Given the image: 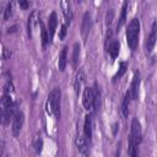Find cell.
I'll return each mask as SVG.
<instances>
[{
    "mask_svg": "<svg viewBox=\"0 0 157 157\" xmlns=\"http://www.w3.org/2000/svg\"><path fill=\"white\" fill-rule=\"evenodd\" d=\"M142 141V130H141V124L137 118H132L131 120V128H130V136H129V148L128 153L132 157L137 155V146Z\"/></svg>",
    "mask_w": 157,
    "mask_h": 157,
    "instance_id": "6da1fadb",
    "label": "cell"
},
{
    "mask_svg": "<svg viewBox=\"0 0 157 157\" xmlns=\"http://www.w3.org/2000/svg\"><path fill=\"white\" fill-rule=\"evenodd\" d=\"M60 98H61V91L59 87H54L49 94L45 103V110L49 115L54 117L55 119L60 118Z\"/></svg>",
    "mask_w": 157,
    "mask_h": 157,
    "instance_id": "7a4b0ae2",
    "label": "cell"
},
{
    "mask_svg": "<svg viewBox=\"0 0 157 157\" xmlns=\"http://www.w3.org/2000/svg\"><path fill=\"white\" fill-rule=\"evenodd\" d=\"M139 37H140V20L137 17H134L126 27V42L131 52H134L137 48Z\"/></svg>",
    "mask_w": 157,
    "mask_h": 157,
    "instance_id": "3957f363",
    "label": "cell"
},
{
    "mask_svg": "<svg viewBox=\"0 0 157 157\" xmlns=\"http://www.w3.org/2000/svg\"><path fill=\"white\" fill-rule=\"evenodd\" d=\"M98 97V92L93 87H85L82 93V105L86 110H92L96 105V101Z\"/></svg>",
    "mask_w": 157,
    "mask_h": 157,
    "instance_id": "277c9868",
    "label": "cell"
},
{
    "mask_svg": "<svg viewBox=\"0 0 157 157\" xmlns=\"http://www.w3.org/2000/svg\"><path fill=\"white\" fill-rule=\"evenodd\" d=\"M23 123H25V115L21 110H17L13 113L12 115V134L13 136H18L20 135V131L23 126Z\"/></svg>",
    "mask_w": 157,
    "mask_h": 157,
    "instance_id": "5b68a950",
    "label": "cell"
},
{
    "mask_svg": "<svg viewBox=\"0 0 157 157\" xmlns=\"http://www.w3.org/2000/svg\"><path fill=\"white\" fill-rule=\"evenodd\" d=\"M90 29H91V15L90 12H85L82 16V23H81V36L85 43L87 40Z\"/></svg>",
    "mask_w": 157,
    "mask_h": 157,
    "instance_id": "8992f818",
    "label": "cell"
},
{
    "mask_svg": "<svg viewBox=\"0 0 157 157\" xmlns=\"http://www.w3.org/2000/svg\"><path fill=\"white\" fill-rule=\"evenodd\" d=\"M139 86H140V74H139V71H136L134 74V77H132L131 85H130V90H129L130 98L134 101H136L139 98Z\"/></svg>",
    "mask_w": 157,
    "mask_h": 157,
    "instance_id": "52a82bcc",
    "label": "cell"
},
{
    "mask_svg": "<svg viewBox=\"0 0 157 157\" xmlns=\"http://www.w3.org/2000/svg\"><path fill=\"white\" fill-rule=\"evenodd\" d=\"M56 26H58V15L55 11H53L50 15H49V18H48V37H49V42H52L54 34H55V29H56Z\"/></svg>",
    "mask_w": 157,
    "mask_h": 157,
    "instance_id": "ba28073f",
    "label": "cell"
},
{
    "mask_svg": "<svg viewBox=\"0 0 157 157\" xmlns=\"http://www.w3.org/2000/svg\"><path fill=\"white\" fill-rule=\"evenodd\" d=\"M155 44H156V22L152 23V28H151V33L146 40V52L147 53H151L155 48Z\"/></svg>",
    "mask_w": 157,
    "mask_h": 157,
    "instance_id": "9c48e42d",
    "label": "cell"
},
{
    "mask_svg": "<svg viewBox=\"0 0 157 157\" xmlns=\"http://www.w3.org/2000/svg\"><path fill=\"white\" fill-rule=\"evenodd\" d=\"M38 20H39L38 13H37L36 10H33V11L29 13V16H28V21H27V33H28V37H29V38L32 37L33 27H34L36 23H38Z\"/></svg>",
    "mask_w": 157,
    "mask_h": 157,
    "instance_id": "30bf717a",
    "label": "cell"
},
{
    "mask_svg": "<svg viewBox=\"0 0 157 157\" xmlns=\"http://www.w3.org/2000/svg\"><path fill=\"white\" fill-rule=\"evenodd\" d=\"M85 81V74H83V70H78L76 76H75V81H74V91L75 93L78 96L80 92H81V87H82V83Z\"/></svg>",
    "mask_w": 157,
    "mask_h": 157,
    "instance_id": "8fae6325",
    "label": "cell"
},
{
    "mask_svg": "<svg viewBox=\"0 0 157 157\" xmlns=\"http://www.w3.org/2000/svg\"><path fill=\"white\" fill-rule=\"evenodd\" d=\"M83 132L85 137L90 141L92 139V115L87 114L85 117V123H83Z\"/></svg>",
    "mask_w": 157,
    "mask_h": 157,
    "instance_id": "7c38bea8",
    "label": "cell"
},
{
    "mask_svg": "<svg viewBox=\"0 0 157 157\" xmlns=\"http://www.w3.org/2000/svg\"><path fill=\"white\" fill-rule=\"evenodd\" d=\"M67 65V47H64L59 54V59H58V67L60 71H64L65 67Z\"/></svg>",
    "mask_w": 157,
    "mask_h": 157,
    "instance_id": "4fadbf2b",
    "label": "cell"
},
{
    "mask_svg": "<svg viewBox=\"0 0 157 157\" xmlns=\"http://www.w3.org/2000/svg\"><path fill=\"white\" fill-rule=\"evenodd\" d=\"M75 147L80 153H85L87 150V139L82 135H78L75 139Z\"/></svg>",
    "mask_w": 157,
    "mask_h": 157,
    "instance_id": "5bb4252c",
    "label": "cell"
},
{
    "mask_svg": "<svg viewBox=\"0 0 157 157\" xmlns=\"http://www.w3.org/2000/svg\"><path fill=\"white\" fill-rule=\"evenodd\" d=\"M130 94H129V91L125 93L124 98H123V102H121V105H120V113H121V117L123 118H126L129 115V104H130Z\"/></svg>",
    "mask_w": 157,
    "mask_h": 157,
    "instance_id": "9a60e30c",
    "label": "cell"
},
{
    "mask_svg": "<svg viewBox=\"0 0 157 157\" xmlns=\"http://www.w3.org/2000/svg\"><path fill=\"white\" fill-rule=\"evenodd\" d=\"M119 50H120V43L118 40H113L109 45H108V53L112 58V60H115L119 55Z\"/></svg>",
    "mask_w": 157,
    "mask_h": 157,
    "instance_id": "2e32d148",
    "label": "cell"
},
{
    "mask_svg": "<svg viewBox=\"0 0 157 157\" xmlns=\"http://www.w3.org/2000/svg\"><path fill=\"white\" fill-rule=\"evenodd\" d=\"M128 5H129V1L128 0H124V4H123V7H121V12H120V17H119V21H118V25H117V31H119L124 23L126 22V12H128Z\"/></svg>",
    "mask_w": 157,
    "mask_h": 157,
    "instance_id": "e0dca14e",
    "label": "cell"
},
{
    "mask_svg": "<svg viewBox=\"0 0 157 157\" xmlns=\"http://www.w3.org/2000/svg\"><path fill=\"white\" fill-rule=\"evenodd\" d=\"M38 23H39V26H40V39H42V45H43V48H45V47H47V44H48V42H49L48 31H47V28H45L44 23L40 21V18L38 20Z\"/></svg>",
    "mask_w": 157,
    "mask_h": 157,
    "instance_id": "ac0fdd59",
    "label": "cell"
},
{
    "mask_svg": "<svg viewBox=\"0 0 157 157\" xmlns=\"http://www.w3.org/2000/svg\"><path fill=\"white\" fill-rule=\"evenodd\" d=\"M126 69H128V63H125V61H120V64H119V70H118V72L114 75V77H113V82H115L117 80H119V78L126 72Z\"/></svg>",
    "mask_w": 157,
    "mask_h": 157,
    "instance_id": "d6986e66",
    "label": "cell"
},
{
    "mask_svg": "<svg viewBox=\"0 0 157 157\" xmlns=\"http://www.w3.org/2000/svg\"><path fill=\"white\" fill-rule=\"evenodd\" d=\"M78 58H80V44L78 43H75L74 44V50H72V66L74 67L77 66Z\"/></svg>",
    "mask_w": 157,
    "mask_h": 157,
    "instance_id": "ffe728a7",
    "label": "cell"
},
{
    "mask_svg": "<svg viewBox=\"0 0 157 157\" xmlns=\"http://www.w3.org/2000/svg\"><path fill=\"white\" fill-rule=\"evenodd\" d=\"M64 16H65V18H66L67 23H70V22H71V20H72V11H71L70 1H69V0H66V5L64 6Z\"/></svg>",
    "mask_w": 157,
    "mask_h": 157,
    "instance_id": "44dd1931",
    "label": "cell"
},
{
    "mask_svg": "<svg viewBox=\"0 0 157 157\" xmlns=\"http://www.w3.org/2000/svg\"><path fill=\"white\" fill-rule=\"evenodd\" d=\"M114 20V9H109L105 13V26L109 28Z\"/></svg>",
    "mask_w": 157,
    "mask_h": 157,
    "instance_id": "7402d4cb",
    "label": "cell"
},
{
    "mask_svg": "<svg viewBox=\"0 0 157 157\" xmlns=\"http://www.w3.org/2000/svg\"><path fill=\"white\" fill-rule=\"evenodd\" d=\"M12 10H13V5H12V2L10 1V2L6 5V7H5V12H4V20H5V21H7V20L12 16Z\"/></svg>",
    "mask_w": 157,
    "mask_h": 157,
    "instance_id": "603a6c76",
    "label": "cell"
},
{
    "mask_svg": "<svg viewBox=\"0 0 157 157\" xmlns=\"http://www.w3.org/2000/svg\"><path fill=\"white\" fill-rule=\"evenodd\" d=\"M33 146H34L36 153H40V151H42V147H43V140H42V137H40V136H39V137H37V139L34 140V144H33Z\"/></svg>",
    "mask_w": 157,
    "mask_h": 157,
    "instance_id": "cb8c5ba5",
    "label": "cell"
},
{
    "mask_svg": "<svg viewBox=\"0 0 157 157\" xmlns=\"http://www.w3.org/2000/svg\"><path fill=\"white\" fill-rule=\"evenodd\" d=\"M13 92V85L11 81H6L5 86H4V93L5 94H11Z\"/></svg>",
    "mask_w": 157,
    "mask_h": 157,
    "instance_id": "d4e9b609",
    "label": "cell"
},
{
    "mask_svg": "<svg viewBox=\"0 0 157 157\" xmlns=\"http://www.w3.org/2000/svg\"><path fill=\"white\" fill-rule=\"evenodd\" d=\"M17 2H18V6H20L22 10H27L28 6H29L28 0H17Z\"/></svg>",
    "mask_w": 157,
    "mask_h": 157,
    "instance_id": "484cf974",
    "label": "cell"
},
{
    "mask_svg": "<svg viewBox=\"0 0 157 157\" xmlns=\"http://www.w3.org/2000/svg\"><path fill=\"white\" fill-rule=\"evenodd\" d=\"M66 32H67V29H66V25H63V26H61V29H60V33H59V38H60L61 40L65 38Z\"/></svg>",
    "mask_w": 157,
    "mask_h": 157,
    "instance_id": "4316f807",
    "label": "cell"
},
{
    "mask_svg": "<svg viewBox=\"0 0 157 157\" xmlns=\"http://www.w3.org/2000/svg\"><path fill=\"white\" fill-rule=\"evenodd\" d=\"M117 129H119V124L118 123H115L114 125H113V134L115 135V132H117Z\"/></svg>",
    "mask_w": 157,
    "mask_h": 157,
    "instance_id": "83f0119b",
    "label": "cell"
},
{
    "mask_svg": "<svg viewBox=\"0 0 157 157\" xmlns=\"http://www.w3.org/2000/svg\"><path fill=\"white\" fill-rule=\"evenodd\" d=\"M2 153H4V152H2V146H1V144H0V156H1Z\"/></svg>",
    "mask_w": 157,
    "mask_h": 157,
    "instance_id": "f1b7e54d",
    "label": "cell"
},
{
    "mask_svg": "<svg viewBox=\"0 0 157 157\" xmlns=\"http://www.w3.org/2000/svg\"><path fill=\"white\" fill-rule=\"evenodd\" d=\"M0 117H1V103H0Z\"/></svg>",
    "mask_w": 157,
    "mask_h": 157,
    "instance_id": "f546056e",
    "label": "cell"
},
{
    "mask_svg": "<svg viewBox=\"0 0 157 157\" xmlns=\"http://www.w3.org/2000/svg\"><path fill=\"white\" fill-rule=\"evenodd\" d=\"M75 1H76V2H80V1H81V0H75Z\"/></svg>",
    "mask_w": 157,
    "mask_h": 157,
    "instance_id": "4dcf8cb0",
    "label": "cell"
}]
</instances>
